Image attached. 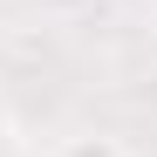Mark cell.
Wrapping results in <instances>:
<instances>
[{"label":"cell","mask_w":157,"mask_h":157,"mask_svg":"<svg viewBox=\"0 0 157 157\" xmlns=\"http://www.w3.org/2000/svg\"><path fill=\"white\" fill-rule=\"evenodd\" d=\"M62 157H130L116 137H75V144H62Z\"/></svg>","instance_id":"obj_1"},{"label":"cell","mask_w":157,"mask_h":157,"mask_svg":"<svg viewBox=\"0 0 157 157\" xmlns=\"http://www.w3.org/2000/svg\"><path fill=\"white\" fill-rule=\"evenodd\" d=\"M150 28H157V0H150Z\"/></svg>","instance_id":"obj_3"},{"label":"cell","mask_w":157,"mask_h":157,"mask_svg":"<svg viewBox=\"0 0 157 157\" xmlns=\"http://www.w3.org/2000/svg\"><path fill=\"white\" fill-rule=\"evenodd\" d=\"M7 130H14V116H7V102H0V144H7Z\"/></svg>","instance_id":"obj_2"}]
</instances>
